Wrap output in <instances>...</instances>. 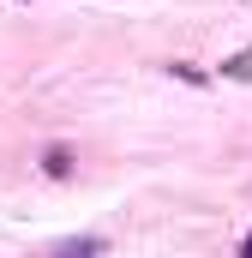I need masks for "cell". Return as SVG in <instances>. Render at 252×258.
<instances>
[{
	"instance_id": "cell-1",
	"label": "cell",
	"mask_w": 252,
	"mask_h": 258,
	"mask_svg": "<svg viewBox=\"0 0 252 258\" xmlns=\"http://www.w3.org/2000/svg\"><path fill=\"white\" fill-rule=\"evenodd\" d=\"M222 78H234V84H252V48L228 54V60H222Z\"/></svg>"
},
{
	"instance_id": "cell-2",
	"label": "cell",
	"mask_w": 252,
	"mask_h": 258,
	"mask_svg": "<svg viewBox=\"0 0 252 258\" xmlns=\"http://www.w3.org/2000/svg\"><path fill=\"white\" fill-rule=\"evenodd\" d=\"M42 168H48L54 180H66V174H72V150H66V144H54V150L42 156Z\"/></svg>"
},
{
	"instance_id": "cell-3",
	"label": "cell",
	"mask_w": 252,
	"mask_h": 258,
	"mask_svg": "<svg viewBox=\"0 0 252 258\" xmlns=\"http://www.w3.org/2000/svg\"><path fill=\"white\" fill-rule=\"evenodd\" d=\"M102 246H108V240H96V234H84V240H66L60 252H66V258H78V252H102Z\"/></svg>"
},
{
	"instance_id": "cell-4",
	"label": "cell",
	"mask_w": 252,
	"mask_h": 258,
	"mask_svg": "<svg viewBox=\"0 0 252 258\" xmlns=\"http://www.w3.org/2000/svg\"><path fill=\"white\" fill-rule=\"evenodd\" d=\"M168 72H174L180 84H204V66H192V60H174V66H168Z\"/></svg>"
},
{
	"instance_id": "cell-5",
	"label": "cell",
	"mask_w": 252,
	"mask_h": 258,
	"mask_svg": "<svg viewBox=\"0 0 252 258\" xmlns=\"http://www.w3.org/2000/svg\"><path fill=\"white\" fill-rule=\"evenodd\" d=\"M240 252H246V258H252V234H246V240H240Z\"/></svg>"
}]
</instances>
